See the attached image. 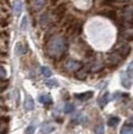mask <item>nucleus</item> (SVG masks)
I'll return each instance as SVG.
<instances>
[{
    "mask_svg": "<svg viewBox=\"0 0 133 134\" xmlns=\"http://www.w3.org/2000/svg\"><path fill=\"white\" fill-rule=\"evenodd\" d=\"M67 41L64 37H54L47 46V53L51 57L59 58L66 51Z\"/></svg>",
    "mask_w": 133,
    "mask_h": 134,
    "instance_id": "f257e3e1",
    "label": "nucleus"
},
{
    "mask_svg": "<svg viewBox=\"0 0 133 134\" xmlns=\"http://www.w3.org/2000/svg\"><path fill=\"white\" fill-rule=\"evenodd\" d=\"M121 83L123 87H125L126 89H129L132 85V77L129 76L126 72L121 73Z\"/></svg>",
    "mask_w": 133,
    "mask_h": 134,
    "instance_id": "f03ea898",
    "label": "nucleus"
},
{
    "mask_svg": "<svg viewBox=\"0 0 133 134\" xmlns=\"http://www.w3.org/2000/svg\"><path fill=\"white\" fill-rule=\"evenodd\" d=\"M122 59L123 58L117 52H112V53H110L108 55V62L110 63L111 65H117V64H119L122 61Z\"/></svg>",
    "mask_w": 133,
    "mask_h": 134,
    "instance_id": "7ed1b4c3",
    "label": "nucleus"
},
{
    "mask_svg": "<svg viewBox=\"0 0 133 134\" xmlns=\"http://www.w3.org/2000/svg\"><path fill=\"white\" fill-rule=\"evenodd\" d=\"M65 67L68 71H75V70H78L81 68V64H80V62L76 61V60H69L65 64Z\"/></svg>",
    "mask_w": 133,
    "mask_h": 134,
    "instance_id": "20e7f679",
    "label": "nucleus"
},
{
    "mask_svg": "<svg viewBox=\"0 0 133 134\" xmlns=\"http://www.w3.org/2000/svg\"><path fill=\"white\" fill-rule=\"evenodd\" d=\"M130 51H131V48L128 45H123L120 48H118V50L116 52L121 56L122 58H125V57H127L130 54Z\"/></svg>",
    "mask_w": 133,
    "mask_h": 134,
    "instance_id": "39448f33",
    "label": "nucleus"
},
{
    "mask_svg": "<svg viewBox=\"0 0 133 134\" xmlns=\"http://www.w3.org/2000/svg\"><path fill=\"white\" fill-rule=\"evenodd\" d=\"M93 91H85L83 93H79V94H75L74 96L77 98L78 100H88L91 97H93Z\"/></svg>",
    "mask_w": 133,
    "mask_h": 134,
    "instance_id": "423d86ee",
    "label": "nucleus"
},
{
    "mask_svg": "<svg viewBox=\"0 0 133 134\" xmlns=\"http://www.w3.org/2000/svg\"><path fill=\"white\" fill-rule=\"evenodd\" d=\"M22 8H23V4L21 0H15L13 2V11H14V14L16 16L20 15V13L22 11Z\"/></svg>",
    "mask_w": 133,
    "mask_h": 134,
    "instance_id": "0eeeda50",
    "label": "nucleus"
},
{
    "mask_svg": "<svg viewBox=\"0 0 133 134\" xmlns=\"http://www.w3.org/2000/svg\"><path fill=\"white\" fill-rule=\"evenodd\" d=\"M24 107H25V109L27 111H31V110L34 109V101L30 95L26 96V99H25V102H24Z\"/></svg>",
    "mask_w": 133,
    "mask_h": 134,
    "instance_id": "6e6552de",
    "label": "nucleus"
},
{
    "mask_svg": "<svg viewBox=\"0 0 133 134\" xmlns=\"http://www.w3.org/2000/svg\"><path fill=\"white\" fill-rule=\"evenodd\" d=\"M38 101L41 103V104H43V105H50V104L52 103V99H51V97L47 94L39 95Z\"/></svg>",
    "mask_w": 133,
    "mask_h": 134,
    "instance_id": "1a4fd4ad",
    "label": "nucleus"
},
{
    "mask_svg": "<svg viewBox=\"0 0 133 134\" xmlns=\"http://www.w3.org/2000/svg\"><path fill=\"white\" fill-rule=\"evenodd\" d=\"M108 102H109V93H108V92H105V93L99 98L98 104H99V106L101 107V108H103Z\"/></svg>",
    "mask_w": 133,
    "mask_h": 134,
    "instance_id": "9d476101",
    "label": "nucleus"
},
{
    "mask_svg": "<svg viewBox=\"0 0 133 134\" xmlns=\"http://www.w3.org/2000/svg\"><path fill=\"white\" fill-rule=\"evenodd\" d=\"M27 52V48L24 46V45L21 43V42H18L15 47V53L17 55H23Z\"/></svg>",
    "mask_w": 133,
    "mask_h": 134,
    "instance_id": "9b49d317",
    "label": "nucleus"
},
{
    "mask_svg": "<svg viewBox=\"0 0 133 134\" xmlns=\"http://www.w3.org/2000/svg\"><path fill=\"white\" fill-rule=\"evenodd\" d=\"M120 134H133V127L131 123H126L122 126Z\"/></svg>",
    "mask_w": 133,
    "mask_h": 134,
    "instance_id": "f8f14e48",
    "label": "nucleus"
},
{
    "mask_svg": "<svg viewBox=\"0 0 133 134\" xmlns=\"http://www.w3.org/2000/svg\"><path fill=\"white\" fill-rule=\"evenodd\" d=\"M87 72H88V69L86 68H80L78 69L77 73H76V78L79 79V80H84L86 78V75H87Z\"/></svg>",
    "mask_w": 133,
    "mask_h": 134,
    "instance_id": "ddd939ff",
    "label": "nucleus"
},
{
    "mask_svg": "<svg viewBox=\"0 0 133 134\" xmlns=\"http://www.w3.org/2000/svg\"><path fill=\"white\" fill-rule=\"evenodd\" d=\"M119 122H120V118L117 116H112L108 119V125L110 127H115Z\"/></svg>",
    "mask_w": 133,
    "mask_h": 134,
    "instance_id": "4468645a",
    "label": "nucleus"
},
{
    "mask_svg": "<svg viewBox=\"0 0 133 134\" xmlns=\"http://www.w3.org/2000/svg\"><path fill=\"white\" fill-rule=\"evenodd\" d=\"M45 5V0H35L33 3V7L35 10L41 9Z\"/></svg>",
    "mask_w": 133,
    "mask_h": 134,
    "instance_id": "2eb2a0df",
    "label": "nucleus"
},
{
    "mask_svg": "<svg viewBox=\"0 0 133 134\" xmlns=\"http://www.w3.org/2000/svg\"><path fill=\"white\" fill-rule=\"evenodd\" d=\"M74 110H75V106L73 105L72 103H67V104H65V106H64V113L70 114Z\"/></svg>",
    "mask_w": 133,
    "mask_h": 134,
    "instance_id": "dca6fc26",
    "label": "nucleus"
},
{
    "mask_svg": "<svg viewBox=\"0 0 133 134\" xmlns=\"http://www.w3.org/2000/svg\"><path fill=\"white\" fill-rule=\"evenodd\" d=\"M72 120L77 124V123L84 122V121H85V120H87V119H86V117H85L84 115H82V114H80V113H79V114H76V115H75V117L73 118Z\"/></svg>",
    "mask_w": 133,
    "mask_h": 134,
    "instance_id": "f3484780",
    "label": "nucleus"
},
{
    "mask_svg": "<svg viewBox=\"0 0 133 134\" xmlns=\"http://www.w3.org/2000/svg\"><path fill=\"white\" fill-rule=\"evenodd\" d=\"M54 129H55V127H54L53 125H51V124H46V125H44V126L42 127L41 131H42L43 133H50V132H52Z\"/></svg>",
    "mask_w": 133,
    "mask_h": 134,
    "instance_id": "a211bd4d",
    "label": "nucleus"
},
{
    "mask_svg": "<svg viewBox=\"0 0 133 134\" xmlns=\"http://www.w3.org/2000/svg\"><path fill=\"white\" fill-rule=\"evenodd\" d=\"M45 84L49 87V88H55V87H57L59 84H58V82H57V80H55V79H51V80H46L45 81Z\"/></svg>",
    "mask_w": 133,
    "mask_h": 134,
    "instance_id": "6ab92c4d",
    "label": "nucleus"
},
{
    "mask_svg": "<svg viewBox=\"0 0 133 134\" xmlns=\"http://www.w3.org/2000/svg\"><path fill=\"white\" fill-rule=\"evenodd\" d=\"M41 73H42V75L45 76V77H50V76L52 75L51 70H50L48 67H46V66L41 67Z\"/></svg>",
    "mask_w": 133,
    "mask_h": 134,
    "instance_id": "aec40b11",
    "label": "nucleus"
},
{
    "mask_svg": "<svg viewBox=\"0 0 133 134\" xmlns=\"http://www.w3.org/2000/svg\"><path fill=\"white\" fill-rule=\"evenodd\" d=\"M28 26V20H27V16H23L22 20H21V23H20V29L25 31L26 28Z\"/></svg>",
    "mask_w": 133,
    "mask_h": 134,
    "instance_id": "412c9836",
    "label": "nucleus"
},
{
    "mask_svg": "<svg viewBox=\"0 0 133 134\" xmlns=\"http://www.w3.org/2000/svg\"><path fill=\"white\" fill-rule=\"evenodd\" d=\"M104 133V126L102 123H99L95 127V134H103Z\"/></svg>",
    "mask_w": 133,
    "mask_h": 134,
    "instance_id": "4be33fe9",
    "label": "nucleus"
},
{
    "mask_svg": "<svg viewBox=\"0 0 133 134\" xmlns=\"http://www.w3.org/2000/svg\"><path fill=\"white\" fill-rule=\"evenodd\" d=\"M7 87H8V81L0 80V92H2L3 90H5Z\"/></svg>",
    "mask_w": 133,
    "mask_h": 134,
    "instance_id": "5701e85b",
    "label": "nucleus"
},
{
    "mask_svg": "<svg viewBox=\"0 0 133 134\" xmlns=\"http://www.w3.org/2000/svg\"><path fill=\"white\" fill-rule=\"evenodd\" d=\"M47 22H48V16H47V14H43L41 16V19H40V23H41L42 26H45L47 24Z\"/></svg>",
    "mask_w": 133,
    "mask_h": 134,
    "instance_id": "b1692460",
    "label": "nucleus"
},
{
    "mask_svg": "<svg viewBox=\"0 0 133 134\" xmlns=\"http://www.w3.org/2000/svg\"><path fill=\"white\" fill-rule=\"evenodd\" d=\"M35 131V125L34 124H30L26 129V134H33Z\"/></svg>",
    "mask_w": 133,
    "mask_h": 134,
    "instance_id": "393cba45",
    "label": "nucleus"
},
{
    "mask_svg": "<svg viewBox=\"0 0 133 134\" xmlns=\"http://www.w3.org/2000/svg\"><path fill=\"white\" fill-rule=\"evenodd\" d=\"M2 104H3V99L0 97V106H2Z\"/></svg>",
    "mask_w": 133,
    "mask_h": 134,
    "instance_id": "a878e982",
    "label": "nucleus"
}]
</instances>
